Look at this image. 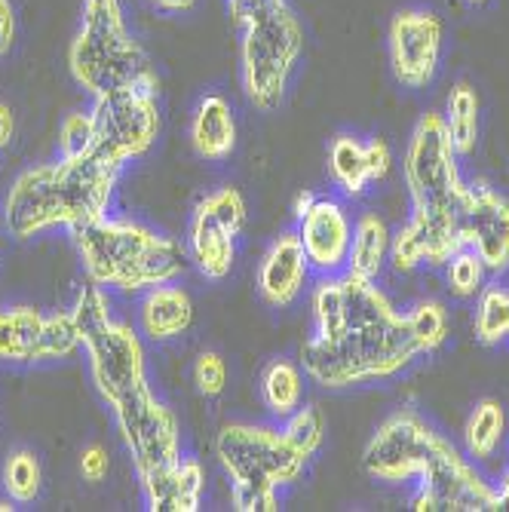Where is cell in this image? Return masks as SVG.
<instances>
[{
  "instance_id": "cell-1",
  "label": "cell",
  "mask_w": 509,
  "mask_h": 512,
  "mask_svg": "<svg viewBox=\"0 0 509 512\" xmlns=\"http://www.w3.org/2000/svg\"><path fill=\"white\" fill-rule=\"evenodd\" d=\"M310 310L313 335L301 347V368L326 390L390 381L421 356L405 313L368 279L322 276L310 292Z\"/></svg>"
},
{
  "instance_id": "cell-2",
  "label": "cell",
  "mask_w": 509,
  "mask_h": 512,
  "mask_svg": "<svg viewBox=\"0 0 509 512\" xmlns=\"http://www.w3.org/2000/svg\"><path fill=\"white\" fill-rule=\"evenodd\" d=\"M362 467L375 482H418L414 512H488L497 488L421 411L399 408L368 439Z\"/></svg>"
},
{
  "instance_id": "cell-3",
  "label": "cell",
  "mask_w": 509,
  "mask_h": 512,
  "mask_svg": "<svg viewBox=\"0 0 509 512\" xmlns=\"http://www.w3.org/2000/svg\"><path fill=\"white\" fill-rule=\"evenodd\" d=\"M120 166L96 151L59 157L25 169L7 194L4 221L16 240H31L43 230H77L108 215Z\"/></svg>"
},
{
  "instance_id": "cell-4",
  "label": "cell",
  "mask_w": 509,
  "mask_h": 512,
  "mask_svg": "<svg viewBox=\"0 0 509 512\" xmlns=\"http://www.w3.org/2000/svg\"><path fill=\"white\" fill-rule=\"evenodd\" d=\"M80 264L92 283L117 292H148L188 267V249L178 240L129 218H99L71 230Z\"/></svg>"
},
{
  "instance_id": "cell-5",
  "label": "cell",
  "mask_w": 509,
  "mask_h": 512,
  "mask_svg": "<svg viewBox=\"0 0 509 512\" xmlns=\"http://www.w3.org/2000/svg\"><path fill=\"white\" fill-rule=\"evenodd\" d=\"M215 451L230 476V503L237 512H276L280 491L298 482L310 463L283 427L264 424H227Z\"/></svg>"
},
{
  "instance_id": "cell-6",
  "label": "cell",
  "mask_w": 509,
  "mask_h": 512,
  "mask_svg": "<svg viewBox=\"0 0 509 512\" xmlns=\"http://www.w3.org/2000/svg\"><path fill=\"white\" fill-rule=\"evenodd\" d=\"M68 68L92 99L126 86H157L160 77L129 28L120 0H83V22L68 46Z\"/></svg>"
},
{
  "instance_id": "cell-7",
  "label": "cell",
  "mask_w": 509,
  "mask_h": 512,
  "mask_svg": "<svg viewBox=\"0 0 509 512\" xmlns=\"http://www.w3.org/2000/svg\"><path fill=\"white\" fill-rule=\"evenodd\" d=\"M234 22L240 28V80L246 99L258 111H276L304 53V28L289 0H264Z\"/></svg>"
},
{
  "instance_id": "cell-8",
  "label": "cell",
  "mask_w": 509,
  "mask_h": 512,
  "mask_svg": "<svg viewBox=\"0 0 509 512\" xmlns=\"http://www.w3.org/2000/svg\"><path fill=\"white\" fill-rule=\"evenodd\" d=\"M71 316L80 332V347L86 350L89 359L92 384H96V390L111 408L129 399L132 393H142L151 387L145 371L142 338L135 335L132 325L117 322L111 316V298L105 286L89 279L77 295Z\"/></svg>"
},
{
  "instance_id": "cell-9",
  "label": "cell",
  "mask_w": 509,
  "mask_h": 512,
  "mask_svg": "<svg viewBox=\"0 0 509 512\" xmlns=\"http://www.w3.org/2000/svg\"><path fill=\"white\" fill-rule=\"evenodd\" d=\"M402 175L414 215L457 224L467 181L460 178L457 151L448 138L442 114L427 111L414 126L402 157Z\"/></svg>"
},
{
  "instance_id": "cell-10",
  "label": "cell",
  "mask_w": 509,
  "mask_h": 512,
  "mask_svg": "<svg viewBox=\"0 0 509 512\" xmlns=\"http://www.w3.org/2000/svg\"><path fill=\"white\" fill-rule=\"evenodd\" d=\"M111 411L120 427L123 445L132 454L135 476L142 482L145 500H151L181 463V436L175 414L151 393V387L142 393H132Z\"/></svg>"
},
{
  "instance_id": "cell-11",
  "label": "cell",
  "mask_w": 509,
  "mask_h": 512,
  "mask_svg": "<svg viewBox=\"0 0 509 512\" xmlns=\"http://www.w3.org/2000/svg\"><path fill=\"white\" fill-rule=\"evenodd\" d=\"M157 86H126L108 96L92 99V120H96V142L92 151L117 163L120 169L142 157L160 132V102Z\"/></svg>"
},
{
  "instance_id": "cell-12",
  "label": "cell",
  "mask_w": 509,
  "mask_h": 512,
  "mask_svg": "<svg viewBox=\"0 0 509 512\" xmlns=\"http://www.w3.org/2000/svg\"><path fill=\"white\" fill-rule=\"evenodd\" d=\"M246 200L237 188H218L203 197L188 227V258L206 279H224L237 261V240L246 227Z\"/></svg>"
},
{
  "instance_id": "cell-13",
  "label": "cell",
  "mask_w": 509,
  "mask_h": 512,
  "mask_svg": "<svg viewBox=\"0 0 509 512\" xmlns=\"http://www.w3.org/2000/svg\"><path fill=\"white\" fill-rule=\"evenodd\" d=\"M80 350L71 313H40L34 307H0V362H53Z\"/></svg>"
},
{
  "instance_id": "cell-14",
  "label": "cell",
  "mask_w": 509,
  "mask_h": 512,
  "mask_svg": "<svg viewBox=\"0 0 509 512\" xmlns=\"http://www.w3.org/2000/svg\"><path fill=\"white\" fill-rule=\"evenodd\" d=\"M393 77L405 89H427L442 65L445 25L433 10H399L387 31Z\"/></svg>"
},
{
  "instance_id": "cell-15",
  "label": "cell",
  "mask_w": 509,
  "mask_h": 512,
  "mask_svg": "<svg viewBox=\"0 0 509 512\" xmlns=\"http://www.w3.org/2000/svg\"><path fill=\"white\" fill-rule=\"evenodd\" d=\"M298 215V240L304 246L310 270L319 276H338L347 267L350 240H353V221L347 209L332 197L301 194L295 203Z\"/></svg>"
},
{
  "instance_id": "cell-16",
  "label": "cell",
  "mask_w": 509,
  "mask_h": 512,
  "mask_svg": "<svg viewBox=\"0 0 509 512\" xmlns=\"http://www.w3.org/2000/svg\"><path fill=\"white\" fill-rule=\"evenodd\" d=\"M457 224L464 246L485 261L488 273L509 270V200L503 194L485 181L467 184Z\"/></svg>"
},
{
  "instance_id": "cell-17",
  "label": "cell",
  "mask_w": 509,
  "mask_h": 512,
  "mask_svg": "<svg viewBox=\"0 0 509 512\" xmlns=\"http://www.w3.org/2000/svg\"><path fill=\"white\" fill-rule=\"evenodd\" d=\"M390 166H393V154L381 138H359L353 132H341L332 138L329 169L335 184L347 197H359L372 184L384 181Z\"/></svg>"
},
{
  "instance_id": "cell-18",
  "label": "cell",
  "mask_w": 509,
  "mask_h": 512,
  "mask_svg": "<svg viewBox=\"0 0 509 512\" xmlns=\"http://www.w3.org/2000/svg\"><path fill=\"white\" fill-rule=\"evenodd\" d=\"M310 276V264L295 230L276 240L258 267V295L270 307H292Z\"/></svg>"
},
{
  "instance_id": "cell-19",
  "label": "cell",
  "mask_w": 509,
  "mask_h": 512,
  "mask_svg": "<svg viewBox=\"0 0 509 512\" xmlns=\"http://www.w3.org/2000/svg\"><path fill=\"white\" fill-rule=\"evenodd\" d=\"M194 322V301L175 283H163L145 292L142 304H138V325L142 332L154 341H172L184 335Z\"/></svg>"
},
{
  "instance_id": "cell-20",
  "label": "cell",
  "mask_w": 509,
  "mask_h": 512,
  "mask_svg": "<svg viewBox=\"0 0 509 512\" xmlns=\"http://www.w3.org/2000/svg\"><path fill=\"white\" fill-rule=\"evenodd\" d=\"M191 145L209 160L221 163L237 151V117L224 96H206L191 117Z\"/></svg>"
},
{
  "instance_id": "cell-21",
  "label": "cell",
  "mask_w": 509,
  "mask_h": 512,
  "mask_svg": "<svg viewBox=\"0 0 509 512\" xmlns=\"http://www.w3.org/2000/svg\"><path fill=\"white\" fill-rule=\"evenodd\" d=\"M390 240H393V234L381 215H375V212L359 215V221L353 224V240H350V255H347L344 273L368 279V283H378L384 264L390 261Z\"/></svg>"
},
{
  "instance_id": "cell-22",
  "label": "cell",
  "mask_w": 509,
  "mask_h": 512,
  "mask_svg": "<svg viewBox=\"0 0 509 512\" xmlns=\"http://www.w3.org/2000/svg\"><path fill=\"white\" fill-rule=\"evenodd\" d=\"M442 120L457 157H470L479 142V92L467 80L451 86Z\"/></svg>"
},
{
  "instance_id": "cell-23",
  "label": "cell",
  "mask_w": 509,
  "mask_h": 512,
  "mask_svg": "<svg viewBox=\"0 0 509 512\" xmlns=\"http://www.w3.org/2000/svg\"><path fill=\"white\" fill-rule=\"evenodd\" d=\"M206 491V473L200 460L181 457V463L172 470V476L163 482L157 497L148 500L151 512H197Z\"/></svg>"
},
{
  "instance_id": "cell-24",
  "label": "cell",
  "mask_w": 509,
  "mask_h": 512,
  "mask_svg": "<svg viewBox=\"0 0 509 512\" xmlns=\"http://www.w3.org/2000/svg\"><path fill=\"white\" fill-rule=\"evenodd\" d=\"M261 399L276 421L304 405V371L292 359H273L261 375Z\"/></svg>"
},
{
  "instance_id": "cell-25",
  "label": "cell",
  "mask_w": 509,
  "mask_h": 512,
  "mask_svg": "<svg viewBox=\"0 0 509 512\" xmlns=\"http://www.w3.org/2000/svg\"><path fill=\"white\" fill-rule=\"evenodd\" d=\"M506 433V411L497 399H482L464 427V448L470 460H491Z\"/></svg>"
},
{
  "instance_id": "cell-26",
  "label": "cell",
  "mask_w": 509,
  "mask_h": 512,
  "mask_svg": "<svg viewBox=\"0 0 509 512\" xmlns=\"http://www.w3.org/2000/svg\"><path fill=\"white\" fill-rule=\"evenodd\" d=\"M476 316H473V332L482 347H500L509 341V286H485L476 295Z\"/></svg>"
},
{
  "instance_id": "cell-27",
  "label": "cell",
  "mask_w": 509,
  "mask_h": 512,
  "mask_svg": "<svg viewBox=\"0 0 509 512\" xmlns=\"http://www.w3.org/2000/svg\"><path fill=\"white\" fill-rule=\"evenodd\" d=\"M405 322H408L411 341L421 350V356L436 353L448 341V310H445V304H439L433 298L411 304L405 310Z\"/></svg>"
},
{
  "instance_id": "cell-28",
  "label": "cell",
  "mask_w": 509,
  "mask_h": 512,
  "mask_svg": "<svg viewBox=\"0 0 509 512\" xmlns=\"http://www.w3.org/2000/svg\"><path fill=\"white\" fill-rule=\"evenodd\" d=\"M43 470L34 451L19 448L4 463V491L13 503H34L40 497Z\"/></svg>"
},
{
  "instance_id": "cell-29",
  "label": "cell",
  "mask_w": 509,
  "mask_h": 512,
  "mask_svg": "<svg viewBox=\"0 0 509 512\" xmlns=\"http://www.w3.org/2000/svg\"><path fill=\"white\" fill-rule=\"evenodd\" d=\"M488 267L485 261L473 252V249H460L454 252L448 261H445V286L454 298L467 301V298H476L488 283Z\"/></svg>"
},
{
  "instance_id": "cell-30",
  "label": "cell",
  "mask_w": 509,
  "mask_h": 512,
  "mask_svg": "<svg viewBox=\"0 0 509 512\" xmlns=\"http://www.w3.org/2000/svg\"><path fill=\"white\" fill-rule=\"evenodd\" d=\"M283 433L289 436V442L304 457H313L322 448V439H326V421H322L319 408L301 405L298 411H292L286 421H283Z\"/></svg>"
},
{
  "instance_id": "cell-31",
  "label": "cell",
  "mask_w": 509,
  "mask_h": 512,
  "mask_svg": "<svg viewBox=\"0 0 509 512\" xmlns=\"http://www.w3.org/2000/svg\"><path fill=\"white\" fill-rule=\"evenodd\" d=\"M96 142V120L92 111H74L62 120L59 129V157H80L92 151Z\"/></svg>"
},
{
  "instance_id": "cell-32",
  "label": "cell",
  "mask_w": 509,
  "mask_h": 512,
  "mask_svg": "<svg viewBox=\"0 0 509 512\" xmlns=\"http://www.w3.org/2000/svg\"><path fill=\"white\" fill-rule=\"evenodd\" d=\"M194 384H197V390L206 399H215V396L224 393V387H227V365H224V359L215 350H206V353L197 356V362H194Z\"/></svg>"
},
{
  "instance_id": "cell-33",
  "label": "cell",
  "mask_w": 509,
  "mask_h": 512,
  "mask_svg": "<svg viewBox=\"0 0 509 512\" xmlns=\"http://www.w3.org/2000/svg\"><path fill=\"white\" fill-rule=\"evenodd\" d=\"M108 470H111V457L102 445H86L80 451V473L86 482H92V485L102 482L108 476Z\"/></svg>"
},
{
  "instance_id": "cell-34",
  "label": "cell",
  "mask_w": 509,
  "mask_h": 512,
  "mask_svg": "<svg viewBox=\"0 0 509 512\" xmlns=\"http://www.w3.org/2000/svg\"><path fill=\"white\" fill-rule=\"evenodd\" d=\"M16 43V13L10 0H0V56H7Z\"/></svg>"
},
{
  "instance_id": "cell-35",
  "label": "cell",
  "mask_w": 509,
  "mask_h": 512,
  "mask_svg": "<svg viewBox=\"0 0 509 512\" xmlns=\"http://www.w3.org/2000/svg\"><path fill=\"white\" fill-rule=\"evenodd\" d=\"M16 135V117L7 102H0V148H7Z\"/></svg>"
},
{
  "instance_id": "cell-36",
  "label": "cell",
  "mask_w": 509,
  "mask_h": 512,
  "mask_svg": "<svg viewBox=\"0 0 509 512\" xmlns=\"http://www.w3.org/2000/svg\"><path fill=\"white\" fill-rule=\"evenodd\" d=\"M151 4L163 13H188L197 7V0H151Z\"/></svg>"
},
{
  "instance_id": "cell-37",
  "label": "cell",
  "mask_w": 509,
  "mask_h": 512,
  "mask_svg": "<svg viewBox=\"0 0 509 512\" xmlns=\"http://www.w3.org/2000/svg\"><path fill=\"white\" fill-rule=\"evenodd\" d=\"M494 509H503V512H509V467H506V476H503V482H500V488H497Z\"/></svg>"
},
{
  "instance_id": "cell-38",
  "label": "cell",
  "mask_w": 509,
  "mask_h": 512,
  "mask_svg": "<svg viewBox=\"0 0 509 512\" xmlns=\"http://www.w3.org/2000/svg\"><path fill=\"white\" fill-rule=\"evenodd\" d=\"M258 4H264V0H227L230 16H234V19H240L246 10H252V7H258Z\"/></svg>"
},
{
  "instance_id": "cell-39",
  "label": "cell",
  "mask_w": 509,
  "mask_h": 512,
  "mask_svg": "<svg viewBox=\"0 0 509 512\" xmlns=\"http://www.w3.org/2000/svg\"><path fill=\"white\" fill-rule=\"evenodd\" d=\"M13 509V500H0V512H10Z\"/></svg>"
},
{
  "instance_id": "cell-40",
  "label": "cell",
  "mask_w": 509,
  "mask_h": 512,
  "mask_svg": "<svg viewBox=\"0 0 509 512\" xmlns=\"http://www.w3.org/2000/svg\"><path fill=\"white\" fill-rule=\"evenodd\" d=\"M0 240H4V212H0Z\"/></svg>"
},
{
  "instance_id": "cell-41",
  "label": "cell",
  "mask_w": 509,
  "mask_h": 512,
  "mask_svg": "<svg viewBox=\"0 0 509 512\" xmlns=\"http://www.w3.org/2000/svg\"><path fill=\"white\" fill-rule=\"evenodd\" d=\"M467 4H473V7H482V4H485V0H467Z\"/></svg>"
}]
</instances>
